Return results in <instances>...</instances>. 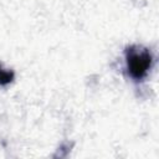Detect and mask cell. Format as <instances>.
Here are the masks:
<instances>
[{
  "label": "cell",
  "instance_id": "2",
  "mask_svg": "<svg viewBox=\"0 0 159 159\" xmlns=\"http://www.w3.org/2000/svg\"><path fill=\"white\" fill-rule=\"evenodd\" d=\"M15 78V73L9 70H4L1 63H0V86H6L11 83Z\"/></svg>",
  "mask_w": 159,
  "mask_h": 159
},
{
  "label": "cell",
  "instance_id": "1",
  "mask_svg": "<svg viewBox=\"0 0 159 159\" xmlns=\"http://www.w3.org/2000/svg\"><path fill=\"white\" fill-rule=\"evenodd\" d=\"M153 62L152 52L140 45H132L125 48V65L129 76L135 81H142Z\"/></svg>",
  "mask_w": 159,
  "mask_h": 159
}]
</instances>
